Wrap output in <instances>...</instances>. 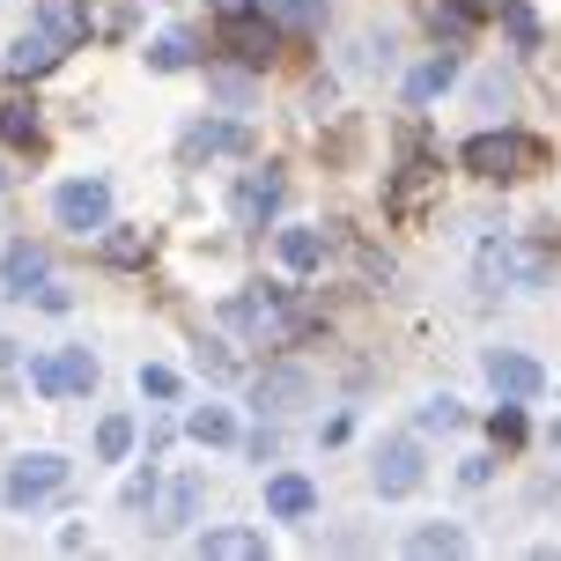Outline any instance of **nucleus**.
Segmentation results:
<instances>
[{"mask_svg": "<svg viewBox=\"0 0 561 561\" xmlns=\"http://www.w3.org/2000/svg\"><path fill=\"white\" fill-rule=\"evenodd\" d=\"M458 163L473 170V178H495V185H510V178H525V170L547 163V148L525 134H473L466 148H458Z\"/></svg>", "mask_w": 561, "mask_h": 561, "instance_id": "obj_1", "label": "nucleus"}, {"mask_svg": "<svg viewBox=\"0 0 561 561\" xmlns=\"http://www.w3.org/2000/svg\"><path fill=\"white\" fill-rule=\"evenodd\" d=\"M67 473H75V466H67L59 450H30V458H15V466H8V503H15V510H23V503H45V495H59V488H67Z\"/></svg>", "mask_w": 561, "mask_h": 561, "instance_id": "obj_2", "label": "nucleus"}, {"mask_svg": "<svg viewBox=\"0 0 561 561\" xmlns=\"http://www.w3.org/2000/svg\"><path fill=\"white\" fill-rule=\"evenodd\" d=\"M53 215H59V229L96 237V229L112 222V193H104L96 178H75V185H59V193H53Z\"/></svg>", "mask_w": 561, "mask_h": 561, "instance_id": "obj_3", "label": "nucleus"}, {"mask_svg": "<svg viewBox=\"0 0 561 561\" xmlns=\"http://www.w3.org/2000/svg\"><path fill=\"white\" fill-rule=\"evenodd\" d=\"M30 385L37 392H96V355L89 347H59V355H37L30 363Z\"/></svg>", "mask_w": 561, "mask_h": 561, "instance_id": "obj_4", "label": "nucleus"}, {"mask_svg": "<svg viewBox=\"0 0 561 561\" xmlns=\"http://www.w3.org/2000/svg\"><path fill=\"white\" fill-rule=\"evenodd\" d=\"M229 325H244V333H259V340H296L304 333V318H288V304H280L274 288H266V296H237V304H229Z\"/></svg>", "mask_w": 561, "mask_h": 561, "instance_id": "obj_5", "label": "nucleus"}, {"mask_svg": "<svg viewBox=\"0 0 561 561\" xmlns=\"http://www.w3.org/2000/svg\"><path fill=\"white\" fill-rule=\"evenodd\" d=\"M222 45L244 59V67H266V59H274V45H280V30L266 23V8H237V15L222 23Z\"/></svg>", "mask_w": 561, "mask_h": 561, "instance_id": "obj_6", "label": "nucleus"}, {"mask_svg": "<svg viewBox=\"0 0 561 561\" xmlns=\"http://www.w3.org/2000/svg\"><path fill=\"white\" fill-rule=\"evenodd\" d=\"M488 385L503 399H539L547 392V369H539L533 355H517V347H495V355H488Z\"/></svg>", "mask_w": 561, "mask_h": 561, "instance_id": "obj_7", "label": "nucleus"}, {"mask_svg": "<svg viewBox=\"0 0 561 561\" xmlns=\"http://www.w3.org/2000/svg\"><path fill=\"white\" fill-rule=\"evenodd\" d=\"M369 480H377V495H414V488H421V450L407 444V436H392V444L377 450Z\"/></svg>", "mask_w": 561, "mask_h": 561, "instance_id": "obj_8", "label": "nucleus"}, {"mask_svg": "<svg viewBox=\"0 0 561 561\" xmlns=\"http://www.w3.org/2000/svg\"><path fill=\"white\" fill-rule=\"evenodd\" d=\"M59 53H67V45L37 23V30H23V37L8 45V75H15V82H37V75H53V67H59Z\"/></svg>", "mask_w": 561, "mask_h": 561, "instance_id": "obj_9", "label": "nucleus"}, {"mask_svg": "<svg viewBox=\"0 0 561 561\" xmlns=\"http://www.w3.org/2000/svg\"><path fill=\"white\" fill-rule=\"evenodd\" d=\"M45 280H53V259L37 252L30 237H15V244H8V259H0V288H8V296H37Z\"/></svg>", "mask_w": 561, "mask_h": 561, "instance_id": "obj_10", "label": "nucleus"}, {"mask_svg": "<svg viewBox=\"0 0 561 561\" xmlns=\"http://www.w3.org/2000/svg\"><path fill=\"white\" fill-rule=\"evenodd\" d=\"M304 399H310V377H304V369H266V377L252 385V407H259V414H288V407H304Z\"/></svg>", "mask_w": 561, "mask_h": 561, "instance_id": "obj_11", "label": "nucleus"}, {"mask_svg": "<svg viewBox=\"0 0 561 561\" xmlns=\"http://www.w3.org/2000/svg\"><path fill=\"white\" fill-rule=\"evenodd\" d=\"M280 207V170H252L244 185H237V222L244 229H266V215Z\"/></svg>", "mask_w": 561, "mask_h": 561, "instance_id": "obj_12", "label": "nucleus"}, {"mask_svg": "<svg viewBox=\"0 0 561 561\" xmlns=\"http://www.w3.org/2000/svg\"><path fill=\"white\" fill-rule=\"evenodd\" d=\"M503 288H525V259L510 252L503 237L480 244V296H503Z\"/></svg>", "mask_w": 561, "mask_h": 561, "instance_id": "obj_13", "label": "nucleus"}, {"mask_svg": "<svg viewBox=\"0 0 561 561\" xmlns=\"http://www.w3.org/2000/svg\"><path fill=\"white\" fill-rule=\"evenodd\" d=\"M199 554H207V561H259V554H266V539L244 533V525H215V533H199Z\"/></svg>", "mask_w": 561, "mask_h": 561, "instance_id": "obj_14", "label": "nucleus"}, {"mask_svg": "<svg viewBox=\"0 0 561 561\" xmlns=\"http://www.w3.org/2000/svg\"><path fill=\"white\" fill-rule=\"evenodd\" d=\"M266 510H274V517H310V510H318V488H310L304 473H274L266 480Z\"/></svg>", "mask_w": 561, "mask_h": 561, "instance_id": "obj_15", "label": "nucleus"}, {"mask_svg": "<svg viewBox=\"0 0 561 561\" xmlns=\"http://www.w3.org/2000/svg\"><path fill=\"white\" fill-rule=\"evenodd\" d=\"M450 82H458V53H436V59H421L414 75H407V96H414V104H428V96H444Z\"/></svg>", "mask_w": 561, "mask_h": 561, "instance_id": "obj_16", "label": "nucleus"}, {"mask_svg": "<svg viewBox=\"0 0 561 561\" xmlns=\"http://www.w3.org/2000/svg\"><path fill=\"white\" fill-rule=\"evenodd\" d=\"M229 140H237V126H222V118H199V126H185L178 156H185V163H207V156H222Z\"/></svg>", "mask_w": 561, "mask_h": 561, "instance_id": "obj_17", "label": "nucleus"}, {"mask_svg": "<svg viewBox=\"0 0 561 561\" xmlns=\"http://www.w3.org/2000/svg\"><path fill=\"white\" fill-rule=\"evenodd\" d=\"M185 436H193V444H237V414H229V407H193V414H185Z\"/></svg>", "mask_w": 561, "mask_h": 561, "instance_id": "obj_18", "label": "nucleus"}, {"mask_svg": "<svg viewBox=\"0 0 561 561\" xmlns=\"http://www.w3.org/2000/svg\"><path fill=\"white\" fill-rule=\"evenodd\" d=\"M96 237H104V259H112V266H140V259H148V244H156L148 229H118V222H104Z\"/></svg>", "mask_w": 561, "mask_h": 561, "instance_id": "obj_19", "label": "nucleus"}, {"mask_svg": "<svg viewBox=\"0 0 561 561\" xmlns=\"http://www.w3.org/2000/svg\"><path fill=\"white\" fill-rule=\"evenodd\" d=\"M318 259H325V237L318 229H280V266L288 274H310Z\"/></svg>", "mask_w": 561, "mask_h": 561, "instance_id": "obj_20", "label": "nucleus"}, {"mask_svg": "<svg viewBox=\"0 0 561 561\" xmlns=\"http://www.w3.org/2000/svg\"><path fill=\"white\" fill-rule=\"evenodd\" d=\"M428 185H436V170H428V163H407V170L392 178V215H421Z\"/></svg>", "mask_w": 561, "mask_h": 561, "instance_id": "obj_21", "label": "nucleus"}, {"mask_svg": "<svg viewBox=\"0 0 561 561\" xmlns=\"http://www.w3.org/2000/svg\"><path fill=\"white\" fill-rule=\"evenodd\" d=\"M37 23L53 30L59 45H82V37H89V15L75 8V0H45V8H37Z\"/></svg>", "mask_w": 561, "mask_h": 561, "instance_id": "obj_22", "label": "nucleus"}, {"mask_svg": "<svg viewBox=\"0 0 561 561\" xmlns=\"http://www.w3.org/2000/svg\"><path fill=\"white\" fill-rule=\"evenodd\" d=\"M0 140H8V148H30V140H37V104L8 96V104H0Z\"/></svg>", "mask_w": 561, "mask_h": 561, "instance_id": "obj_23", "label": "nucleus"}, {"mask_svg": "<svg viewBox=\"0 0 561 561\" xmlns=\"http://www.w3.org/2000/svg\"><path fill=\"white\" fill-rule=\"evenodd\" d=\"M126 450H134V421H126V414H104V421H96V458H104V466H118Z\"/></svg>", "mask_w": 561, "mask_h": 561, "instance_id": "obj_24", "label": "nucleus"}, {"mask_svg": "<svg viewBox=\"0 0 561 561\" xmlns=\"http://www.w3.org/2000/svg\"><path fill=\"white\" fill-rule=\"evenodd\" d=\"M407 554H466V533L458 525H421V533H407Z\"/></svg>", "mask_w": 561, "mask_h": 561, "instance_id": "obj_25", "label": "nucleus"}, {"mask_svg": "<svg viewBox=\"0 0 561 561\" xmlns=\"http://www.w3.org/2000/svg\"><path fill=\"white\" fill-rule=\"evenodd\" d=\"M148 67H156V75H178V67H193V37H185V30L156 37V45H148Z\"/></svg>", "mask_w": 561, "mask_h": 561, "instance_id": "obj_26", "label": "nucleus"}, {"mask_svg": "<svg viewBox=\"0 0 561 561\" xmlns=\"http://www.w3.org/2000/svg\"><path fill=\"white\" fill-rule=\"evenodd\" d=\"M193 503H199V480H178L163 495V510H156V533H170V525H185L193 517Z\"/></svg>", "mask_w": 561, "mask_h": 561, "instance_id": "obj_27", "label": "nucleus"}, {"mask_svg": "<svg viewBox=\"0 0 561 561\" xmlns=\"http://www.w3.org/2000/svg\"><path fill=\"white\" fill-rule=\"evenodd\" d=\"M458 421H466V407H458L450 392H436L428 407H421V428H428V436H444V428H458Z\"/></svg>", "mask_w": 561, "mask_h": 561, "instance_id": "obj_28", "label": "nucleus"}, {"mask_svg": "<svg viewBox=\"0 0 561 561\" xmlns=\"http://www.w3.org/2000/svg\"><path fill=\"white\" fill-rule=\"evenodd\" d=\"M503 15H510V37H517V53H533V45H539L533 8H525V0H503Z\"/></svg>", "mask_w": 561, "mask_h": 561, "instance_id": "obj_29", "label": "nucleus"}, {"mask_svg": "<svg viewBox=\"0 0 561 561\" xmlns=\"http://www.w3.org/2000/svg\"><path fill=\"white\" fill-rule=\"evenodd\" d=\"M140 392H148V399H178V369L148 363V369H140Z\"/></svg>", "mask_w": 561, "mask_h": 561, "instance_id": "obj_30", "label": "nucleus"}, {"mask_svg": "<svg viewBox=\"0 0 561 561\" xmlns=\"http://www.w3.org/2000/svg\"><path fill=\"white\" fill-rule=\"evenodd\" d=\"M199 369H207V377H229V369H237L229 340H207V347H199Z\"/></svg>", "mask_w": 561, "mask_h": 561, "instance_id": "obj_31", "label": "nucleus"}, {"mask_svg": "<svg viewBox=\"0 0 561 561\" xmlns=\"http://www.w3.org/2000/svg\"><path fill=\"white\" fill-rule=\"evenodd\" d=\"M280 23L288 30H318V0H280Z\"/></svg>", "mask_w": 561, "mask_h": 561, "instance_id": "obj_32", "label": "nucleus"}, {"mask_svg": "<svg viewBox=\"0 0 561 561\" xmlns=\"http://www.w3.org/2000/svg\"><path fill=\"white\" fill-rule=\"evenodd\" d=\"M495 444H525V414H517V399L495 414Z\"/></svg>", "mask_w": 561, "mask_h": 561, "instance_id": "obj_33", "label": "nucleus"}, {"mask_svg": "<svg viewBox=\"0 0 561 561\" xmlns=\"http://www.w3.org/2000/svg\"><path fill=\"white\" fill-rule=\"evenodd\" d=\"M215 89H222L229 104H244V96H252V82H244V75H215Z\"/></svg>", "mask_w": 561, "mask_h": 561, "instance_id": "obj_34", "label": "nucleus"}, {"mask_svg": "<svg viewBox=\"0 0 561 561\" xmlns=\"http://www.w3.org/2000/svg\"><path fill=\"white\" fill-rule=\"evenodd\" d=\"M480 104H510V75H488L480 82Z\"/></svg>", "mask_w": 561, "mask_h": 561, "instance_id": "obj_35", "label": "nucleus"}, {"mask_svg": "<svg viewBox=\"0 0 561 561\" xmlns=\"http://www.w3.org/2000/svg\"><path fill=\"white\" fill-rule=\"evenodd\" d=\"M488 473H495L488 458H466V466H458V480H466V488H488Z\"/></svg>", "mask_w": 561, "mask_h": 561, "instance_id": "obj_36", "label": "nucleus"}, {"mask_svg": "<svg viewBox=\"0 0 561 561\" xmlns=\"http://www.w3.org/2000/svg\"><path fill=\"white\" fill-rule=\"evenodd\" d=\"M450 8H458V15H473V23H480V15H495L503 0H450Z\"/></svg>", "mask_w": 561, "mask_h": 561, "instance_id": "obj_37", "label": "nucleus"}, {"mask_svg": "<svg viewBox=\"0 0 561 561\" xmlns=\"http://www.w3.org/2000/svg\"><path fill=\"white\" fill-rule=\"evenodd\" d=\"M215 8H222V15H237V8H252V0H215Z\"/></svg>", "mask_w": 561, "mask_h": 561, "instance_id": "obj_38", "label": "nucleus"}, {"mask_svg": "<svg viewBox=\"0 0 561 561\" xmlns=\"http://www.w3.org/2000/svg\"><path fill=\"white\" fill-rule=\"evenodd\" d=\"M0 185H8V170H0Z\"/></svg>", "mask_w": 561, "mask_h": 561, "instance_id": "obj_39", "label": "nucleus"}]
</instances>
